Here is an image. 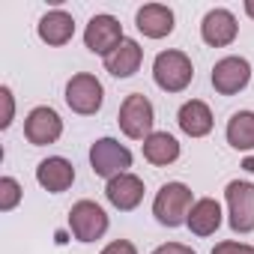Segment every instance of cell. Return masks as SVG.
Masks as SVG:
<instances>
[{
	"label": "cell",
	"instance_id": "obj_10",
	"mask_svg": "<svg viewBox=\"0 0 254 254\" xmlns=\"http://www.w3.org/2000/svg\"><path fill=\"white\" fill-rule=\"evenodd\" d=\"M251 81V63L245 57H224L212 66V87L221 96H236Z\"/></svg>",
	"mask_w": 254,
	"mask_h": 254
},
{
	"label": "cell",
	"instance_id": "obj_1",
	"mask_svg": "<svg viewBox=\"0 0 254 254\" xmlns=\"http://www.w3.org/2000/svg\"><path fill=\"white\" fill-rule=\"evenodd\" d=\"M191 206H194V197H191V189L186 183H165L156 191L153 215L162 227H180L189 221Z\"/></svg>",
	"mask_w": 254,
	"mask_h": 254
},
{
	"label": "cell",
	"instance_id": "obj_23",
	"mask_svg": "<svg viewBox=\"0 0 254 254\" xmlns=\"http://www.w3.org/2000/svg\"><path fill=\"white\" fill-rule=\"evenodd\" d=\"M212 254H254V245H245V242H218L212 248Z\"/></svg>",
	"mask_w": 254,
	"mask_h": 254
},
{
	"label": "cell",
	"instance_id": "obj_22",
	"mask_svg": "<svg viewBox=\"0 0 254 254\" xmlns=\"http://www.w3.org/2000/svg\"><path fill=\"white\" fill-rule=\"evenodd\" d=\"M0 99H3V120H0V129H9V126H12V114H15L12 90L9 87H0Z\"/></svg>",
	"mask_w": 254,
	"mask_h": 254
},
{
	"label": "cell",
	"instance_id": "obj_25",
	"mask_svg": "<svg viewBox=\"0 0 254 254\" xmlns=\"http://www.w3.org/2000/svg\"><path fill=\"white\" fill-rule=\"evenodd\" d=\"M153 254H194V248L191 245H183V242H165Z\"/></svg>",
	"mask_w": 254,
	"mask_h": 254
},
{
	"label": "cell",
	"instance_id": "obj_18",
	"mask_svg": "<svg viewBox=\"0 0 254 254\" xmlns=\"http://www.w3.org/2000/svg\"><path fill=\"white\" fill-rule=\"evenodd\" d=\"M141 60H144V48L135 39H123V45L111 57H105V69L114 78H132L141 69Z\"/></svg>",
	"mask_w": 254,
	"mask_h": 254
},
{
	"label": "cell",
	"instance_id": "obj_26",
	"mask_svg": "<svg viewBox=\"0 0 254 254\" xmlns=\"http://www.w3.org/2000/svg\"><path fill=\"white\" fill-rule=\"evenodd\" d=\"M245 12H248V15L254 18V0H245Z\"/></svg>",
	"mask_w": 254,
	"mask_h": 254
},
{
	"label": "cell",
	"instance_id": "obj_13",
	"mask_svg": "<svg viewBox=\"0 0 254 254\" xmlns=\"http://www.w3.org/2000/svg\"><path fill=\"white\" fill-rule=\"evenodd\" d=\"M36 183H39L45 191L60 194V191H66V189L75 183V168H72V162L63 159V156H48V159H42L39 168H36Z\"/></svg>",
	"mask_w": 254,
	"mask_h": 254
},
{
	"label": "cell",
	"instance_id": "obj_17",
	"mask_svg": "<svg viewBox=\"0 0 254 254\" xmlns=\"http://www.w3.org/2000/svg\"><path fill=\"white\" fill-rule=\"evenodd\" d=\"M186 227H189L194 236H212V233L221 227V206H218V200H215V197H200V200H194Z\"/></svg>",
	"mask_w": 254,
	"mask_h": 254
},
{
	"label": "cell",
	"instance_id": "obj_16",
	"mask_svg": "<svg viewBox=\"0 0 254 254\" xmlns=\"http://www.w3.org/2000/svg\"><path fill=\"white\" fill-rule=\"evenodd\" d=\"M36 33L45 45H66L72 36H75V18L63 9H51L39 18L36 24Z\"/></svg>",
	"mask_w": 254,
	"mask_h": 254
},
{
	"label": "cell",
	"instance_id": "obj_9",
	"mask_svg": "<svg viewBox=\"0 0 254 254\" xmlns=\"http://www.w3.org/2000/svg\"><path fill=\"white\" fill-rule=\"evenodd\" d=\"M60 135H63V120H60V114L54 108L39 105V108H33L27 114V120H24V138L33 147H48V144L60 141Z\"/></svg>",
	"mask_w": 254,
	"mask_h": 254
},
{
	"label": "cell",
	"instance_id": "obj_2",
	"mask_svg": "<svg viewBox=\"0 0 254 254\" xmlns=\"http://www.w3.org/2000/svg\"><path fill=\"white\" fill-rule=\"evenodd\" d=\"M191 78H194V66H191L189 54L174 51V48L156 54V60H153V81H156L159 90H165V93H183L191 84Z\"/></svg>",
	"mask_w": 254,
	"mask_h": 254
},
{
	"label": "cell",
	"instance_id": "obj_15",
	"mask_svg": "<svg viewBox=\"0 0 254 254\" xmlns=\"http://www.w3.org/2000/svg\"><path fill=\"white\" fill-rule=\"evenodd\" d=\"M177 123H180V129L189 135V138H206L212 132V111L206 102L200 99H189L180 114H177Z\"/></svg>",
	"mask_w": 254,
	"mask_h": 254
},
{
	"label": "cell",
	"instance_id": "obj_21",
	"mask_svg": "<svg viewBox=\"0 0 254 254\" xmlns=\"http://www.w3.org/2000/svg\"><path fill=\"white\" fill-rule=\"evenodd\" d=\"M21 200V186L15 177H3L0 180V212H12Z\"/></svg>",
	"mask_w": 254,
	"mask_h": 254
},
{
	"label": "cell",
	"instance_id": "obj_3",
	"mask_svg": "<svg viewBox=\"0 0 254 254\" xmlns=\"http://www.w3.org/2000/svg\"><path fill=\"white\" fill-rule=\"evenodd\" d=\"M117 123H120V129H123L126 138H132V141H147V138L153 135V123H156L153 102H150L144 93L126 96L123 105H120Z\"/></svg>",
	"mask_w": 254,
	"mask_h": 254
},
{
	"label": "cell",
	"instance_id": "obj_7",
	"mask_svg": "<svg viewBox=\"0 0 254 254\" xmlns=\"http://www.w3.org/2000/svg\"><path fill=\"white\" fill-rule=\"evenodd\" d=\"M69 230L78 242H96L108 233V215L96 200H78L69 209Z\"/></svg>",
	"mask_w": 254,
	"mask_h": 254
},
{
	"label": "cell",
	"instance_id": "obj_20",
	"mask_svg": "<svg viewBox=\"0 0 254 254\" xmlns=\"http://www.w3.org/2000/svg\"><path fill=\"white\" fill-rule=\"evenodd\" d=\"M227 144L233 150H254V111H236L230 120H227Z\"/></svg>",
	"mask_w": 254,
	"mask_h": 254
},
{
	"label": "cell",
	"instance_id": "obj_27",
	"mask_svg": "<svg viewBox=\"0 0 254 254\" xmlns=\"http://www.w3.org/2000/svg\"><path fill=\"white\" fill-rule=\"evenodd\" d=\"M242 168H245V171H254V159H245V162H242Z\"/></svg>",
	"mask_w": 254,
	"mask_h": 254
},
{
	"label": "cell",
	"instance_id": "obj_8",
	"mask_svg": "<svg viewBox=\"0 0 254 254\" xmlns=\"http://www.w3.org/2000/svg\"><path fill=\"white\" fill-rule=\"evenodd\" d=\"M123 39H126L123 36V24L114 15H108V12L93 15L90 24H87V30H84V45L93 54H99V57H111L123 45Z\"/></svg>",
	"mask_w": 254,
	"mask_h": 254
},
{
	"label": "cell",
	"instance_id": "obj_14",
	"mask_svg": "<svg viewBox=\"0 0 254 254\" xmlns=\"http://www.w3.org/2000/svg\"><path fill=\"white\" fill-rule=\"evenodd\" d=\"M135 24L147 39H165V36L174 33V12L165 3H147V6L138 9Z\"/></svg>",
	"mask_w": 254,
	"mask_h": 254
},
{
	"label": "cell",
	"instance_id": "obj_19",
	"mask_svg": "<svg viewBox=\"0 0 254 254\" xmlns=\"http://www.w3.org/2000/svg\"><path fill=\"white\" fill-rule=\"evenodd\" d=\"M141 147H144V159L156 168H168L180 159V141L168 132H153Z\"/></svg>",
	"mask_w": 254,
	"mask_h": 254
},
{
	"label": "cell",
	"instance_id": "obj_5",
	"mask_svg": "<svg viewBox=\"0 0 254 254\" xmlns=\"http://www.w3.org/2000/svg\"><path fill=\"white\" fill-rule=\"evenodd\" d=\"M102 102H105V87H102V81L96 75L78 72V75L69 78V84H66V105L75 114L90 117V114H96L102 108Z\"/></svg>",
	"mask_w": 254,
	"mask_h": 254
},
{
	"label": "cell",
	"instance_id": "obj_11",
	"mask_svg": "<svg viewBox=\"0 0 254 254\" xmlns=\"http://www.w3.org/2000/svg\"><path fill=\"white\" fill-rule=\"evenodd\" d=\"M239 33V24L230 9H209L200 21V36L212 48H227Z\"/></svg>",
	"mask_w": 254,
	"mask_h": 254
},
{
	"label": "cell",
	"instance_id": "obj_24",
	"mask_svg": "<svg viewBox=\"0 0 254 254\" xmlns=\"http://www.w3.org/2000/svg\"><path fill=\"white\" fill-rule=\"evenodd\" d=\"M102 254H138V248L129 242V239H114L102 248Z\"/></svg>",
	"mask_w": 254,
	"mask_h": 254
},
{
	"label": "cell",
	"instance_id": "obj_12",
	"mask_svg": "<svg viewBox=\"0 0 254 254\" xmlns=\"http://www.w3.org/2000/svg\"><path fill=\"white\" fill-rule=\"evenodd\" d=\"M105 197L111 206H117L120 212H129L144 200V180L135 174H120L114 180H108L105 186Z\"/></svg>",
	"mask_w": 254,
	"mask_h": 254
},
{
	"label": "cell",
	"instance_id": "obj_6",
	"mask_svg": "<svg viewBox=\"0 0 254 254\" xmlns=\"http://www.w3.org/2000/svg\"><path fill=\"white\" fill-rule=\"evenodd\" d=\"M227 212H230V230L233 233H251L254 230V183L233 180L224 189Z\"/></svg>",
	"mask_w": 254,
	"mask_h": 254
},
{
	"label": "cell",
	"instance_id": "obj_4",
	"mask_svg": "<svg viewBox=\"0 0 254 254\" xmlns=\"http://www.w3.org/2000/svg\"><path fill=\"white\" fill-rule=\"evenodd\" d=\"M90 168L96 177L102 180H114L120 174H129L132 168V153L129 147H123L120 141L114 138H99L93 147H90Z\"/></svg>",
	"mask_w": 254,
	"mask_h": 254
}]
</instances>
